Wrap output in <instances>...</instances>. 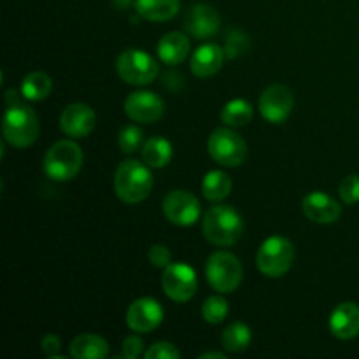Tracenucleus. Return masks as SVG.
<instances>
[{
	"mask_svg": "<svg viewBox=\"0 0 359 359\" xmlns=\"http://www.w3.org/2000/svg\"><path fill=\"white\" fill-rule=\"evenodd\" d=\"M116 70L126 84L146 86L156 79L160 67L149 53L142 49H125L116 60Z\"/></svg>",
	"mask_w": 359,
	"mask_h": 359,
	"instance_id": "nucleus-7",
	"label": "nucleus"
},
{
	"mask_svg": "<svg viewBox=\"0 0 359 359\" xmlns=\"http://www.w3.org/2000/svg\"><path fill=\"white\" fill-rule=\"evenodd\" d=\"M259 112L272 125L287 121L294 109V95L286 84H270L259 97Z\"/></svg>",
	"mask_w": 359,
	"mask_h": 359,
	"instance_id": "nucleus-10",
	"label": "nucleus"
},
{
	"mask_svg": "<svg viewBox=\"0 0 359 359\" xmlns=\"http://www.w3.org/2000/svg\"><path fill=\"white\" fill-rule=\"evenodd\" d=\"M251 340V328L245 323L241 321H235L231 325H228L224 328V332L221 333V346L228 353H242V351L248 349Z\"/></svg>",
	"mask_w": 359,
	"mask_h": 359,
	"instance_id": "nucleus-24",
	"label": "nucleus"
},
{
	"mask_svg": "<svg viewBox=\"0 0 359 359\" xmlns=\"http://www.w3.org/2000/svg\"><path fill=\"white\" fill-rule=\"evenodd\" d=\"M163 307L154 298L142 297L130 304L126 311V325L135 333H151L163 321Z\"/></svg>",
	"mask_w": 359,
	"mask_h": 359,
	"instance_id": "nucleus-12",
	"label": "nucleus"
},
{
	"mask_svg": "<svg viewBox=\"0 0 359 359\" xmlns=\"http://www.w3.org/2000/svg\"><path fill=\"white\" fill-rule=\"evenodd\" d=\"M209 156L223 167H241L248 158V144L230 128H216L207 140Z\"/></svg>",
	"mask_w": 359,
	"mask_h": 359,
	"instance_id": "nucleus-8",
	"label": "nucleus"
},
{
	"mask_svg": "<svg viewBox=\"0 0 359 359\" xmlns=\"http://www.w3.org/2000/svg\"><path fill=\"white\" fill-rule=\"evenodd\" d=\"M224 49L221 46L209 42L196 48V51L191 56V72L200 79L216 76L221 70L224 62Z\"/></svg>",
	"mask_w": 359,
	"mask_h": 359,
	"instance_id": "nucleus-18",
	"label": "nucleus"
},
{
	"mask_svg": "<svg viewBox=\"0 0 359 359\" xmlns=\"http://www.w3.org/2000/svg\"><path fill=\"white\" fill-rule=\"evenodd\" d=\"M140 153H142L144 163L149 165L151 168H163L170 163L174 149H172V144L163 137H151L144 142Z\"/></svg>",
	"mask_w": 359,
	"mask_h": 359,
	"instance_id": "nucleus-22",
	"label": "nucleus"
},
{
	"mask_svg": "<svg viewBox=\"0 0 359 359\" xmlns=\"http://www.w3.org/2000/svg\"><path fill=\"white\" fill-rule=\"evenodd\" d=\"M248 48H249V39L244 32L237 30V28L228 32L226 46H224V55H226L228 58H237L238 55L248 51Z\"/></svg>",
	"mask_w": 359,
	"mask_h": 359,
	"instance_id": "nucleus-29",
	"label": "nucleus"
},
{
	"mask_svg": "<svg viewBox=\"0 0 359 359\" xmlns=\"http://www.w3.org/2000/svg\"><path fill=\"white\" fill-rule=\"evenodd\" d=\"M84 154L83 149L72 139L58 140L46 151L44 167L46 175L53 181L67 182L76 177L83 168Z\"/></svg>",
	"mask_w": 359,
	"mask_h": 359,
	"instance_id": "nucleus-4",
	"label": "nucleus"
},
{
	"mask_svg": "<svg viewBox=\"0 0 359 359\" xmlns=\"http://www.w3.org/2000/svg\"><path fill=\"white\" fill-rule=\"evenodd\" d=\"M330 332L339 340H351L359 335V305L344 302L330 316Z\"/></svg>",
	"mask_w": 359,
	"mask_h": 359,
	"instance_id": "nucleus-17",
	"label": "nucleus"
},
{
	"mask_svg": "<svg viewBox=\"0 0 359 359\" xmlns=\"http://www.w3.org/2000/svg\"><path fill=\"white\" fill-rule=\"evenodd\" d=\"M97 126V114L88 104H70L60 116V128L69 139H84Z\"/></svg>",
	"mask_w": 359,
	"mask_h": 359,
	"instance_id": "nucleus-14",
	"label": "nucleus"
},
{
	"mask_svg": "<svg viewBox=\"0 0 359 359\" xmlns=\"http://www.w3.org/2000/svg\"><path fill=\"white\" fill-rule=\"evenodd\" d=\"M184 27L191 37L200 39V41L214 37L221 27L219 13L207 4H195L186 13Z\"/></svg>",
	"mask_w": 359,
	"mask_h": 359,
	"instance_id": "nucleus-15",
	"label": "nucleus"
},
{
	"mask_svg": "<svg viewBox=\"0 0 359 359\" xmlns=\"http://www.w3.org/2000/svg\"><path fill=\"white\" fill-rule=\"evenodd\" d=\"M53 90L51 77L46 72H30L21 81V95L30 102H41L49 97Z\"/></svg>",
	"mask_w": 359,
	"mask_h": 359,
	"instance_id": "nucleus-25",
	"label": "nucleus"
},
{
	"mask_svg": "<svg viewBox=\"0 0 359 359\" xmlns=\"http://www.w3.org/2000/svg\"><path fill=\"white\" fill-rule=\"evenodd\" d=\"M200 358H202V359H209V358L226 359V354H224V353H214V351H210V353H203V354H200Z\"/></svg>",
	"mask_w": 359,
	"mask_h": 359,
	"instance_id": "nucleus-36",
	"label": "nucleus"
},
{
	"mask_svg": "<svg viewBox=\"0 0 359 359\" xmlns=\"http://www.w3.org/2000/svg\"><path fill=\"white\" fill-rule=\"evenodd\" d=\"M70 356L76 359H104L109 356V344L95 333H83L70 342Z\"/></svg>",
	"mask_w": 359,
	"mask_h": 359,
	"instance_id": "nucleus-20",
	"label": "nucleus"
},
{
	"mask_svg": "<svg viewBox=\"0 0 359 359\" xmlns=\"http://www.w3.org/2000/svg\"><path fill=\"white\" fill-rule=\"evenodd\" d=\"M252 105L244 98H233L221 111V121L231 128H241L252 121Z\"/></svg>",
	"mask_w": 359,
	"mask_h": 359,
	"instance_id": "nucleus-26",
	"label": "nucleus"
},
{
	"mask_svg": "<svg viewBox=\"0 0 359 359\" xmlns=\"http://www.w3.org/2000/svg\"><path fill=\"white\" fill-rule=\"evenodd\" d=\"M294 263V245L290 238L273 235L263 241L256 255V266L270 279H280L291 270Z\"/></svg>",
	"mask_w": 359,
	"mask_h": 359,
	"instance_id": "nucleus-5",
	"label": "nucleus"
},
{
	"mask_svg": "<svg viewBox=\"0 0 359 359\" xmlns=\"http://www.w3.org/2000/svg\"><path fill=\"white\" fill-rule=\"evenodd\" d=\"M181 9V0H135V11L147 21H168Z\"/></svg>",
	"mask_w": 359,
	"mask_h": 359,
	"instance_id": "nucleus-21",
	"label": "nucleus"
},
{
	"mask_svg": "<svg viewBox=\"0 0 359 359\" xmlns=\"http://www.w3.org/2000/svg\"><path fill=\"white\" fill-rule=\"evenodd\" d=\"M302 210L311 221L318 224L337 223L342 216V207L333 196L323 191H312L302 202Z\"/></svg>",
	"mask_w": 359,
	"mask_h": 359,
	"instance_id": "nucleus-16",
	"label": "nucleus"
},
{
	"mask_svg": "<svg viewBox=\"0 0 359 359\" xmlns=\"http://www.w3.org/2000/svg\"><path fill=\"white\" fill-rule=\"evenodd\" d=\"M149 168V165L137 160H125L118 165L114 174V191L123 203L135 205L149 196L154 182Z\"/></svg>",
	"mask_w": 359,
	"mask_h": 359,
	"instance_id": "nucleus-1",
	"label": "nucleus"
},
{
	"mask_svg": "<svg viewBox=\"0 0 359 359\" xmlns=\"http://www.w3.org/2000/svg\"><path fill=\"white\" fill-rule=\"evenodd\" d=\"M163 214L175 226H191L200 219V202L186 189H174L163 198Z\"/></svg>",
	"mask_w": 359,
	"mask_h": 359,
	"instance_id": "nucleus-11",
	"label": "nucleus"
},
{
	"mask_svg": "<svg viewBox=\"0 0 359 359\" xmlns=\"http://www.w3.org/2000/svg\"><path fill=\"white\" fill-rule=\"evenodd\" d=\"M125 112L135 123H156L163 118L165 104L153 91H132L125 98Z\"/></svg>",
	"mask_w": 359,
	"mask_h": 359,
	"instance_id": "nucleus-13",
	"label": "nucleus"
},
{
	"mask_svg": "<svg viewBox=\"0 0 359 359\" xmlns=\"http://www.w3.org/2000/svg\"><path fill=\"white\" fill-rule=\"evenodd\" d=\"M203 237L214 245L228 248L237 244L244 233V219L230 205H214L202 219Z\"/></svg>",
	"mask_w": 359,
	"mask_h": 359,
	"instance_id": "nucleus-2",
	"label": "nucleus"
},
{
	"mask_svg": "<svg viewBox=\"0 0 359 359\" xmlns=\"http://www.w3.org/2000/svg\"><path fill=\"white\" fill-rule=\"evenodd\" d=\"M161 286L172 302L186 304L196 294L198 279H196L195 270L186 263H170L167 269H163Z\"/></svg>",
	"mask_w": 359,
	"mask_h": 359,
	"instance_id": "nucleus-9",
	"label": "nucleus"
},
{
	"mask_svg": "<svg viewBox=\"0 0 359 359\" xmlns=\"http://www.w3.org/2000/svg\"><path fill=\"white\" fill-rule=\"evenodd\" d=\"M147 259H149L151 265L156 266V269H167L172 263V255L170 251H168L167 245L154 244L151 245V249L147 251Z\"/></svg>",
	"mask_w": 359,
	"mask_h": 359,
	"instance_id": "nucleus-32",
	"label": "nucleus"
},
{
	"mask_svg": "<svg viewBox=\"0 0 359 359\" xmlns=\"http://www.w3.org/2000/svg\"><path fill=\"white\" fill-rule=\"evenodd\" d=\"M230 175L223 170H210L207 172L202 181V193L209 202H221L231 193Z\"/></svg>",
	"mask_w": 359,
	"mask_h": 359,
	"instance_id": "nucleus-23",
	"label": "nucleus"
},
{
	"mask_svg": "<svg viewBox=\"0 0 359 359\" xmlns=\"http://www.w3.org/2000/svg\"><path fill=\"white\" fill-rule=\"evenodd\" d=\"M179 356H181V353L170 342H156L144 353L146 359H177Z\"/></svg>",
	"mask_w": 359,
	"mask_h": 359,
	"instance_id": "nucleus-31",
	"label": "nucleus"
},
{
	"mask_svg": "<svg viewBox=\"0 0 359 359\" xmlns=\"http://www.w3.org/2000/svg\"><path fill=\"white\" fill-rule=\"evenodd\" d=\"M191 42L182 32H170L158 42V58L167 65H179L189 55Z\"/></svg>",
	"mask_w": 359,
	"mask_h": 359,
	"instance_id": "nucleus-19",
	"label": "nucleus"
},
{
	"mask_svg": "<svg viewBox=\"0 0 359 359\" xmlns=\"http://www.w3.org/2000/svg\"><path fill=\"white\" fill-rule=\"evenodd\" d=\"M207 283L217 293L228 294L238 290L244 277L241 259L228 251H216L209 256L205 265Z\"/></svg>",
	"mask_w": 359,
	"mask_h": 359,
	"instance_id": "nucleus-6",
	"label": "nucleus"
},
{
	"mask_svg": "<svg viewBox=\"0 0 359 359\" xmlns=\"http://www.w3.org/2000/svg\"><path fill=\"white\" fill-rule=\"evenodd\" d=\"M41 123L32 107L23 104L9 105L4 112L2 135L9 146L16 149L30 147L39 139Z\"/></svg>",
	"mask_w": 359,
	"mask_h": 359,
	"instance_id": "nucleus-3",
	"label": "nucleus"
},
{
	"mask_svg": "<svg viewBox=\"0 0 359 359\" xmlns=\"http://www.w3.org/2000/svg\"><path fill=\"white\" fill-rule=\"evenodd\" d=\"M230 312V305L223 297H209L202 305V318L209 325H221Z\"/></svg>",
	"mask_w": 359,
	"mask_h": 359,
	"instance_id": "nucleus-27",
	"label": "nucleus"
},
{
	"mask_svg": "<svg viewBox=\"0 0 359 359\" xmlns=\"http://www.w3.org/2000/svg\"><path fill=\"white\" fill-rule=\"evenodd\" d=\"M340 198L346 205H354L359 202V175H347L342 182H340Z\"/></svg>",
	"mask_w": 359,
	"mask_h": 359,
	"instance_id": "nucleus-30",
	"label": "nucleus"
},
{
	"mask_svg": "<svg viewBox=\"0 0 359 359\" xmlns=\"http://www.w3.org/2000/svg\"><path fill=\"white\" fill-rule=\"evenodd\" d=\"M144 132L137 125H125L118 133V146L125 154H132L144 146Z\"/></svg>",
	"mask_w": 359,
	"mask_h": 359,
	"instance_id": "nucleus-28",
	"label": "nucleus"
},
{
	"mask_svg": "<svg viewBox=\"0 0 359 359\" xmlns=\"http://www.w3.org/2000/svg\"><path fill=\"white\" fill-rule=\"evenodd\" d=\"M6 104H7V107H9V105L20 104V97H18V91H14V90H7L6 91Z\"/></svg>",
	"mask_w": 359,
	"mask_h": 359,
	"instance_id": "nucleus-35",
	"label": "nucleus"
},
{
	"mask_svg": "<svg viewBox=\"0 0 359 359\" xmlns=\"http://www.w3.org/2000/svg\"><path fill=\"white\" fill-rule=\"evenodd\" d=\"M144 354V342L140 337L130 335L123 340L121 346V356L126 359H135Z\"/></svg>",
	"mask_w": 359,
	"mask_h": 359,
	"instance_id": "nucleus-33",
	"label": "nucleus"
},
{
	"mask_svg": "<svg viewBox=\"0 0 359 359\" xmlns=\"http://www.w3.org/2000/svg\"><path fill=\"white\" fill-rule=\"evenodd\" d=\"M60 347H62V340H60V337H56L55 333H48V335L42 337L41 349L48 358L56 356V353L60 351Z\"/></svg>",
	"mask_w": 359,
	"mask_h": 359,
	"instance_id": "nucleus-34",
	"label": "nucleus"
}]
</instances>
